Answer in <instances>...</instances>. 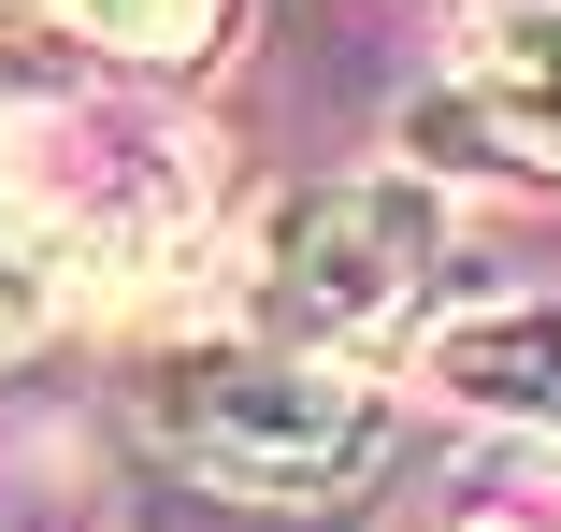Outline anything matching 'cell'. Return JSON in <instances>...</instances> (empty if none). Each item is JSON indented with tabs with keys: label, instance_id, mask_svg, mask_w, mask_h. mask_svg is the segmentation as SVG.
<instances>
[{
	"label": "cell",
	"instance_id": "6",
	"mask_svg": "<svg viewBox=\"0 0 561 532\" xmlns=\"http://www.w3.org/2000/svg\"><path fill=\"white\" fill-rule=\"evenodd\" d=\"M44 302H58V259H44L15 217H0V360H15V346L44 332Z\"/></svg>",
	"mask_w": 561,
	"mask_h": 532
},
{
	"label": "cell",
	"instance_id": "5",
	"mask_svg": "<svg viewBox=\"0 0 561 532\" xmlns=\"http://www.w3.org/2000/svg\"><path fill=\"white\" fill-rule=\"evenodd\" d=\"M58 15L87 44H116V58H202L216 30H231V0H58Z\"/></svg>",
	"mask_w": 561,
	"mask_h": 532
},
{
	"label": "cell",
	"instance_id": "4",
	"mask_svg": "<svg viewBox=\"0 0 561 532\" xmlns=\"http://www.w3.org/2000/svg\"><path fill=\"white\" fill-rule=\"evenodd\" d=\"M417 374H432L446 403H476V417H533V432H561V316H547V302L446 316V332L417 346Z\"/></svg>",
	"mask_w": 561,
	"mask_h": 532
},
{
	"label": "cell",
	"instance_id": "1",
	"mask_svg": "<svg viewBox=\"0 0 561 532\" xmlns=\"http://www.w3.org/2000/svg\"><path fill=\"white\" fill-rule=\"evenodd\" d=\"M130 403H145L159 461H187L202 489H231V504H331V489L389 447V403L331 360V346H288V332L159 346Z\"/></svg>",
	"mask_w": 561,
	"mask_h": 532
},
{
	"label": "cell",
	"instance_id": "3",
	"mask_svg": "<svg viewBox=\"0 0 561 532\" xmlns=\"http://www.w3.org/2000/svg\"><path fill=\"white\" fill-rule=\"evenodd\" d=\"M403 159L417 173H533V187H561V0L490 15L461 72L403 101Z\"/></svg>",
	"mask_w": 561,
	"mask_h": 532
},
{
	"label": "cell",
	"instance_id": "7",
	"mask_svg": "<svg viewBox=\"0 0 561 532\" xmlns=\"http://www.w3.org/2000/svg\"><path fill=\"white\" fill-rule=\"evenodd\" d=\"M461 532H533V518H461Z\"/></svg>",
	"mask_w": 561,
	"mask_h": 532
},
{
	"label": "cell",
	"instance_id": "2",
	"mask_svg": "<svg viewBox=\"0 0 561 532\" xmlns=\"http://www.w3.org/2000/svg\"><path fill=\"white\" fill-rule=\"evenodd\" d=\"M446 259V187L432 173H331V187H288L274 231H260V316L288 346H375L417 316Z\"/></svg>",
	"mask_w": 561,
	"mask_h": 532
}]
</instances>
